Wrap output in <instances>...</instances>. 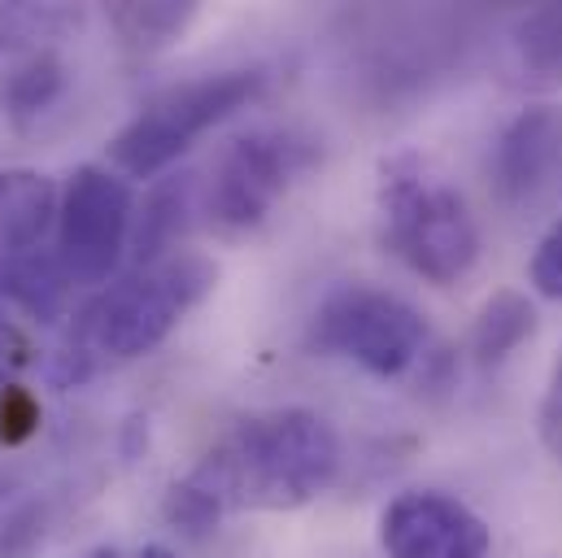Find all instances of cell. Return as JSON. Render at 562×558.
I'll return each instance as SVG.
<instances>
[{"mask_svg": "<svg viewBox=\"0 0 562 558\" xmlns=\"http://www.w3.org/2000/svg\"><path fill=\"white\" fill-rule=\"evenodd\" d=\"M218 288V263L196 249H170L136 271L105 283L75 319L70 345L92 362H132L153 354L210 292Z\"/></svg>", "mask_w": 562, "mask_h": 558, "instance_id": "cell-3", "label": "cell"}, {"mask_svg": "<svg viewBox=\"0 0 562 558\" xmlns=\"http://www.w3.org/2000/svg\"><path fill=\"white\" fill-rule=\"evenodd\" d=\"M132 558H179L175 550H166V546H144L140 555H132Z\"/></svg>", "mask_w": 562, "mask_h": 558, "instance_id": "cell-23", "label": "cell"}, {"mask_svg": "<svg viewBox=\"0 0 562 558\" xmlns=\"http://www.w3.org/2000/svg\"><path fill=\"white\" fill-rule=\"evenodd\" d=\"M61 192L40 170H0V254L44 245L48 227H57Z\"/></svg>", "mask_w": 562, "mask_h": 558, "instance_id": "cell-11", "label": "cell"}, {"mask_svg": "<svg viewBox=\"0 0 562 558\" xmlns=\"http://www.w3.org/2000/svg\"><path fill=\"white\" fill-rule=\"evenodd\" d=\"M559 183H562V136H559Z\"/></svg>", "mask_w": 562, "mask_h": 558, "instance_id": "cell-25", "label": "cell"}, {"mask_svg": "<svg viewBox=\"0 0 562 558\" xmlns=\"http://www.w3.org/2000/svg\"><path fill=\"white\" fill-rule=\"evenodd\" d=\"M510 35H515L510 44H515V66L524 83L541 92L562 88V0L528 9Z\"/></svg>", "mask_w": 562, "mask_h": 558, "instance_id": "cell-15", "label": "cell"}, {"mask_svg": "<svg viewBox=\"0 0 562 558\" xmlns=\"http://www.w3.org/2000/svg\"><path fill=\"white\" fill-rule=\"evenodd\" d=\"M31 362H35V345H31V336L0 310V389H9Z\"/></svg>", "mask_w": 562, "mask_h": 558, "instance_id": "cell-21", "label": "cell"}, {"mask_svg": "<svg viewBox=\"0 0 562 558\" xmlns=\"http://www.w3.org/2000/svg\"><path fill=\"white\" fill-rule=\"evenodd\" d=\"M40 432V402L31 389H0V445H26Z\"/></svg>", "mask_w": 562, "mask_h": 558, "instance_id": "cell-19", "label": "cell"}, {"mask_svg": "<svg viewBox=\"0 0 562 558\" xmlns=\"http://www.w3.org/2000/svg\"><path fill=\"white\" fill-rule=\"evenodd\" d=\"M70 276L57 263V249H18V254H0V297L22 305L31 319L53 323L61 319L66 301H70Z\"/></svg>", "mask_w": 562, "mask_h": 558, "instance_id": "cell-13", "label": "cell"}, {"mask_svg": "<svg viewBox=\"0 0 562 558\" xmlns=\"http://www.w3.org/2000/svg\"><path fill=\"white\" fill-rule=\"evenodd\" d=\"M66 88H70L66 62L53 48H26L0 79V110L18 132H26L66 97Z\"/></svg>", "mask_w": 562, "mask_h": 558, "instance_id": "cell-12", "label": "cell"}, {"mask_svg": "<svg viewBox=\"0 0 562 558\" xmlns=\"http://www.w3.org/2000/svg\"><path fill=\"white\" fill-rule=\"evenodd\" d=\"M305 345L323 358H345L367 376L397 380L427 349V319L389 288L340 283L310 314Z\"/></svg>", "mask_w": 562, "mask_h": 558, "instance_id": "cell-5", "label": "cell"}, {"mask_svg": "<svg viewBox=\"0 0 562 558\" xmlns=\"http://www.w3.org/2000/svg\"><path fill=\"white\" fill-rule=\"evenodd\" d=\"M384 249L436 288H453L480 263V223L467 197L423 157L389 153L375 183Z\"/></svg>", "mask_w": 562, "mask_h": 558, "instance_id": "cell-2", "label": "cell"}, {"mask_svg": "<svg viewBox=\"0 0 562 558\" xmlns=\"http://www.w3.org/2000/svg\"><path fill=\"white\" fill-rule=\"evenodd\" d=\"M528 283L546 301H562V219H554L550 232L537 241L532 263H528Z\"/></svg>", "mask_w": 562, "mask_h": 558, "instance_id": "cell-20", "label": "cell"}, {"mask_svg": "<svg viewBox=\"0 0 562 558\" xmlns=\"http://www.w3.org/2000/svg\"><path fill=\"white\" fill-rule=\"evenodd\" d=\"M537 327H541V319H537V305L528 301V292L502 288L480 305V314L471 323V358L480 367H502L515 349H524L537 336Z\"/></svg>", "mask_w": 562, "mask_h": 558, "instance_id": "cell-14", "label": "cell"}, {"mask_svg": "<svg viewBox=\"0 0 562 558\" xmlns=\"http://www.w3.org/2000/svg\"><path fill=\"white\" fill-rule=\"evenodd\" d=\"M267 88L262 70H218L153 92L136 119L105 144L110 166L123 179H153L170 170L205 132L249 110Z\"/></svg>", "mask_w": 562, "mask_h": 558, "instance_id": "cell-4", "label": "cell"}, {"mask_svg": "<svg viewBox=\"0 0 562 558\" xmlns=\"http://www.w3.org/2000/svg\"><path fill=\"white\" fill-rule=\"evenodd\" d=\"M79 13L57 9V4H0V53H13L22 44L48 40L66 26H75ZM40 48V44H35Z\"/></svg>", "mask_w": 562, "mask_h": 558, "instance_id": "cell-17", "label": "cell"}, {"mask_svg": "<svg viewBox=\"0 0 562 558\" xmlns=\"http://www.w3.org/2000/svg\"><path fill=\"white\" fill-rule=\"evenodd\" d=\"M196 13L201 9L192 0H123V4H110V26L123 35L127 48L161 53L188 35Z\"/></svg>", "mask_w": 562, "mask_h": 558, "instance_id": "cell-16", "label": "cell"}, {"mask_svg": "<svg viewBox=\"0 0 562 558\" xmlns=\"http://www.w3.org/2000/svg\"><path fill=\"white\" fill-rule=\"evenodd\" d=\"M88 558H127V555H123V550H114V546H97Z\"/></svg>", "mask_w": 562, "mask_h": 558, "instance_id": "cell-24", "label": "cell"}, {"mask_svg": "<svg viewBox=\"0 0 562 558\" xmlns=\"http://www.w3.org/2000/svg\"><path fill=\"white\" fill-rule=\"evenodd\" d=\"M380 546L389 558H488V524L458 498L415 489L384 506Z\"/></svg>", "mask_w": 562, "mask_h": 558, "instance_id": "cell-8", "label": "cell"}, {"mask_svg": "<svg viewBox=\"0 0 562 558\" xmlns=\"http://www.w3.org/2000/svg\"><path fill=\"white\" fill-rule=\"evenodd\" d=\"M559 136L562 114L554 105L524 110L493 148V183L502 201L528 205L541 197V188L559 175Z\"/></svg>", "mask_w": 562, "mask_h": 558, "instance_id": "cell-9", "label": "cell"}, {"mask_svg": "<svg viewBox=\"0 0 562 558\" xmlns=\"http://www.w3.org/2000/svg\"><path fill=\"white\" fill-rule=\"evenodd\" d=\"M136 192L114 166H79L57 205V263L75 288H101L132 249Z\"/></svg>", "mask_w": 562, "mask_h": 558, "instance_id": "cell-6", "label": "cell"}, {"mask_svg": "<svg viewBox=\"0 0 562 558\" xmlns=\"http://www.w3.org/2000/svg\"><path fill=\"white\" fill-rule=\"evenodd\" d=\"M541 440L546 449L562 462V358L554 362V376H550V389H546V402H541Z\"/></svg>", "mask_w": 562, "mask_h": 558, "instance_id": "cell-22", "label": "cell"}, {"mask_svg": "<svg viewBox=\"0 0 562 558\" xmlns=\"http://www.w3.org/2000/svg\"><path fill=\"white\" fill-rule=\"evenodd\" d=\"M48 542V502L22 498L0 515V558H35Z\"/></svg>", "mask_w": 562, "mask_h": 558, "instance_id": "cell-18", "label": "cell"}, {"mask_svg": "<svg viewBox=\"0 0 562 558\" xmlns=\"http://www.w3.org/2000/svg\"><path fill=\"white\" fill-rule=\"evenodd\" d=\"M196 210H205L196 170H179V175L157 179L153 192L144 197V205L136 210V227H132L136 267L161 258V254H170V249H179V236L192 227V214Z\"/></svg>", "mask_w": 562, "mask_h": 558, "instance_id": "cell-10", "label": "cell"}, {"mask_svg": "<svg viewBox=\"0 0 562 558\" xmlns=\"http://www.w3.org/2000/svg\"><path fill=\"white\" fill-rule=\"evenodd\" d=\"M340 436L318 411L283 406L232 427L183 480L227 520L240 511H301L331 489Z\"/></svg>", "mask_w": 562, "mask_h": 558, "instance_id": "cell-1", "label": "cell"}, {"mask_svg": "<svg viewBox=\"0 0 562 558\" xmlns=\"http://www.w3.org/2000/svg\"><path fill=\"white\" fill-rule=\"evenodd\" d=\"M314 161L318 144L288 127H262L232 140L214 161V179L205 183L210 223L223 232H254Z\"/></svg>", "mask_w": 562, "mask_h": 558, "instance_id": "cell-7", "label": "cell"}]
</instances>
